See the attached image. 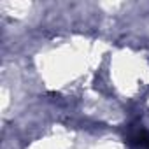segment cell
Returning <instances> with one entry per match:
<instances>
[{
    "mask_svg": "<svg viewBox=\"0 0 149 149\" xmlns=\"http://www.w3.org/2000/svg\"><path fill=\"white\" fill-rule=\"evenodd\" d=\"M130 142L133 146H137L139 149H149V132H146L144 128L133 132L130 135Z\"/></svg>",
    "mask_w": 149,
    "mask_h": 149,
    "instance_id": "1",
    "label": "cell"
}]
</instances>
